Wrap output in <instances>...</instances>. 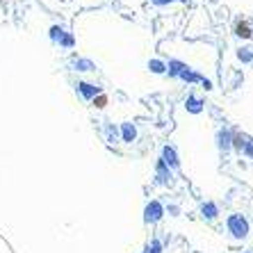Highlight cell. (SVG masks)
<instances>
[{
	"instance_id": "7",
	"label": "cell",
	"mask_w": 253,
	"mask_h": 253,
	"mask_svg": "<svg viewBox=\"0 0 253 253\" xmlns=\"http://www.w3.org/2000/svg\"><path fill=\"white\" fill-rule=\"evenodd\" d=\"M94 103H96V107H105L107 96H98V98H94Z\"/></svg>"
},
{
	"instance_id": "3",
	"label": "cell",
	"mask_w": 253,
	"mask_h": 253,
	"mask_svg": "<svg viewBox=\"0 0 253 253\" xmlns=\"http://www.w3.org/2000/svg\"><path fill=\"white\" fill-rule=\"evenodd\" d=\"M235 35L242 37V39H251L253 32H251V28H249L247 23H237V25H235Z\"/></svg>"
},
{
	"instance_id": "6",
	"label": "cell",
	"mask_w": 253,
	"mask_h": 253,
	"mask_svg": "<svg viewBox=\"0 0 253 253\" xmlns=\"http://www.w3.org/2000/svg\"><path fill=\"white\" fill-rule=\"evenodd\" d=\"M165 158H167V162L176 165V160H173V151H171V148H165Z\"/></svg>"
},
{
	"instance_id": "9",
	"label": "cell",
	"mask_w": 253,
	"mask_h": 253,
	"mask_svg": "<svg viewBox=\"0 0 253 253\" xmlns=\"http://www.w3.org/2000/svg\"><path fill=\"white\" fill-rule=\"evenodd\" d=\"M189 107H192V110L196 112V110H199V100H196V98H189Z\"/></svg>"
},
{
	"instance_id": "4",
	"label": "cell",
	"mask_w": 253,
	"mask_h": 253,
	"mask_svg": "<svg viewBox=\"0 0 253 253\" xmlns=\"http://www.w3.org/2000/svg\"><path fill=\"white\" fill-rule=\"evenodd\" d=\"M78 87H80V91H83L84 96H96V87H91V84H87V83H83V84H78Z\"/></svg>"
},
{
	"instance_id": "2",
	"label": "cell",
	"mask_w": 253,
	"mask_h": 253,
	"mask_svg": "<svg viewBox=\"0 0 253 253\" xmlns=\"http://www.w3.org/2000/svg\"><path fill=\"white\" fill-rule=\"evenodd\" d=\"M162 217V208H160V203H153V206L146 208V221H155V219Z\"/></svg>"
},
{
	"instance_id": "1",
	"label": "cell",
	"mask_w": 253,
	"mask_h": 253,
	"mask_svg": "<svg viewBox=\"0 0 253 253\" xmlns=\"http://www.w3.org/2000/svg\"><path fill=\"white\" fill-rule=\"evenodd\" d=\"M228 228L230 233L235 237H244L249 233V224H247V219H242L240 214H235V217H230L228 219Z\"/></svg>"
},
{
	"instance_id": "5",
	"label": "cell",
	"mask_w": 253,
	"mask_h": 253,
	"mask_svg": "<svg viewBox=\"0 0 253 253\" xmlns=\"http://www.w3.org/2000/svg\"><path fill=\"white\" fill-rule=\"evenodd\" d=\"M124 137L130 141L132 137H135V128H130V126H126V128H124Z\"/></svg>"
},
{
	"instance_id": "8",
	"label": "cell",
	"mask_w": 253,
	"mask_h": 253,
	"mask_svg": "<svg viewBox=\"0 0 253 253\" xmlns=\"http://www.w3.org/2000/svg\"><path fill=\"white\" fill-rule=\"evenodd\" d=\"M203 212H208V217H214V206H208V208H203Z\"/></svg>"
}]
</instances>
